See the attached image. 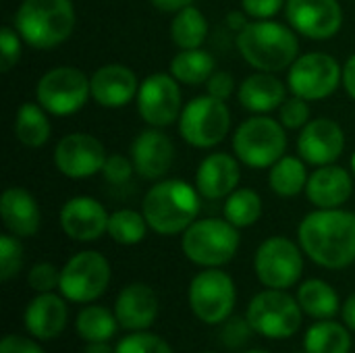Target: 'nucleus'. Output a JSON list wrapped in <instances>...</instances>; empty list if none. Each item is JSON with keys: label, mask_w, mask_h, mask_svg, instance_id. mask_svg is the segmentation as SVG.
Here are the masks:
<instances>
[{"label": "nucleus", "mask_w": 355, "mask_h": 353, "mask_svg": "<svg viewBox=\"0 0 355 353\" xmlns=\"http://www.w3.org/2000/svg\"><path fill=\"white\" fill-rule=\"evenodd\" d=\"M306 256L322 268L341 270L355 262V214L341 208H318L297 229Z\"/></svg>", "instance_id": "f257e3e1"}, {"label": "nucleus", "mask_w": 355, "mask_h": 353, "mask_svg": "<svg viewBox=\"0 0 355 353\" xmlns=\"http://www.w3.org/2000/svg\"><path fill=\"white\" fill-rule=\"evenodd\" d=\"M237 50L248 64L264 73L289 69L300 56V40L293 27L270 19L250 21L237 33Z\"/></svg>", "instance_id": "f03ea898"}, {"label": "nucleus", "mask_w": 355, "mask_h": 353, "mask_svg": "<svg viewBox=\"0 0 355 353\" xmlns=\"http://www.w3.org/2000/svg\"><path fill=\"white\" fill-rule=\"evenodd\" d=\"M200 198L196 185L181 179H166L150 187L141 202V212L154 233L179 235L198 221Z\"/></svg>", "instance_id": "7ed1b4c3"}, {"label": "nucleus", "mask_w": 355, "mask_h": 353, "mask_svg": "<svg viewBox=\"0 0 355 353\" xmlns=\"http://www.w3.org/2000/svg\"><path fill=\"white\" fill-rule=\"evenodd\" d=\"M12 27L31 48H56L73 33L75 6L71 0H23L15 12Z\"/></svg>", "instance_id": "20e7f679"}, {"label": "nucleus", "mask_w": 355, "mask_h": 353, "mask_svg": "<svg viewBox=\"0 0 355 353\" xmlns=\"http://www.w3.org/2000/svg\"><path fill=\"white\" fill-rule=\"evenodd\" d=\"M239 231L227 218H200L183 233V254L198 266L218 268L229 264L239 250Z\"/></svg>", "instance_id": "39448f33"}, {"label": "nucleus", "mask_w": 355, "mask_h": 353, "mask_svg": "<svg viewBox=\"0 0 355 353\" xmlns=\"http://www.w3.org/2000/svg\"><path fill=\"white\" fill-rule=\"evenodd\" d=\"M287 135L283 123L266 114L243 121L233 135V152L250 169H270L285 156Z\"/></svg>", "instance_id": "423d86ee"}, {"label": "nucleus", "mask_w": 355, "mask_h": 353, "mask_svg": "<svg viewBox=\"0 0 355 353\" xmlns=\"http://www.w3.org/2000/svg\"><path fill=\"white\" fill-rule=\"evenodd\" d=\"M248 320L252 329L266 339L293 337L304 318V310L297 298L285 293V289H264L248 306Z\"/></svg>", "instance_id": "0eeeda50"}, {"label": "nucleus", "mask_w": 355, "mask_h": 353, "mask_svg": "<svg viewBox=\"0 0 355 353\" xmlns=\"http://www.w3.org/2000/svg\"><path fill=\"white\" fill-rule=\"evenodd\" d=\"M231 129V112L225 100L210 94L198 96L183 106L179 117V133L193 148H214Z\"/></svg>", "instance_id": "6e6552de"}, {"label": "nucleus", "mask_w": 355, "mask_h": 353, "mask_svg": "<svg viewBox=\"0 0 355 353\" xmlns=\"http://www.w3.org/2000/svg\"><path fill=\"white\" fill-rule=\"evenodd\" d=\"M35 98L50 114L67 117L85 106L87 98H92V83L77 67H54L40 77Z\"/></svg>", "instance_id": "1a4fd4ad"}, {"label": "nucleus", "mask_w": 355, "mask_h": 353, "mask_svg": "<svg viewBox=\"0 0 355 353\" xmlns=\"http://www.w3.org/2000/svg\"><path fill=\"white\" fill-rule=\"evenodd\" d=\"M110 285V264L94 250H85L67 260L60 268L58 291L73 304H89L104 295Z\"/></svg>", "instance_id": "9d476101"}, {"label": "nucleus", "mask_w": 355, "mask_h": 353, "mask_svg": "<svg viewBox=\"0 0 355 353\" xmlns=\"http://www.w3.org/2000/svg\"><path fill=\"white\" fill-rule=\"evenodd\" d=\"M235 302V283L220 268H206L189 283V308L206 325H223L233 314Z\"/></svg>", "instance_id": "9b49d317"}, {"label": "nucleus", "mask_w": 355, "mask_h": 353, "mask_svg": "<svg viewBox=\"0 0 355 353\" xmlns=\"http://www.w3.org/2000/svg\"><path fill=\"white\" fill-rule=\"evenodd\" d=\"M343 83V67L324 52H308L295 58L289 67L287 85L293 96H300L308 102L324 100L337 92Z\"/></svg>", "instance_id": "f8f14e48"}, {"label": "nucleus", "mask_w": 355, "mask_h": 353, "mask_svg": "<svg viewBox=\"0 0 355 353\" xmlns=\"http://www.w3.org/2000/svg\"><path fill=\"white\" fill-rule=\"evenodd\" d=\"M258 281L268 289H289L304 273V258L300 248L287 237H268L260 243L254 258Z\"/></svg>", "instance_id": "ddd939ff"}, {"label": "nucleus", "mask_w": 355, "mask_h": 353, "mask_svg": "<svg viewBox=\"0 0 355 353\" xmlns=\"http://www.w3.org/2000/svg\"><path fill=\"white\" fill-rule=\"evenodd\" d=\"M137 110L139 117L150 127H168L179 121L183 112L181 87L173 75L154 73L139 83L137 92Z\"/></svg>", "instance_id": "4468645a"}, {"label": "nucleus", "mask_w": 355, "mask_h": 353, "mask_svg": "<svg viewBox=\"0 0 355 353\" xmlns=\"http://www.w3.org/2000/svg\"><path fill=\"white\" fill-rule=\"evenodd\" d=\"M285 15L295 33L308 40H331L343 25L339 0H287Z\"/></svg>", "instance_id": "2eb2a0df"}, {"label": "nucleus", "mask_w": 355, "mask_h": 353, "mask_svg": "<svg viewBox=\"0 0 355 353\" xmlns=\"http://www.w3.org/2000/svg\"><path fill=\"white\" fill-rule=\"evenodd\" d=\"M106 152L89 133H69L54 148V164L69 179H87L104 169Z\"/></svg>", "instance_id": "dca6fc26"}, {"label": "nucleus", "mask_w": 355, "mask_h": 353, "mask_svg": "<svg viewBox=\"0 0 355 353\" xmlns=\"http://www.w3.org/2000/svg\"><path fill=\"white\" fill-rule=\"evenodd\" d=\"M345 150V133L333 119H312L297 137V152L306 164H333Z\"/></svg>", "instance_id": "f3484780"}, {"label": "nucleus", "mask_w": 355, "mask_h": 353, "mask_svg": "<svg viewBox=\"0 0 355 353\" xmlns=\"http://www.w3.org/2000/svg\"><path fill=\"white\" fill-rule=\"evenodd\" d=\"M110 214L106 208L89 196H77L62 204L58 223L64 235L73 241H96L108 231Z\"/></svg>", "instance_id": "a211bd4d"}, {"label": "nucleus", "mask_w": 355, "mask_h": 353, "mask_svg": "<svg viewBox=\"0 0 355 353\" xmlns=\"http://www.w3.org/2000/svg\"><path fill=\"white\" fill-rule=\"evenodd\" d=\"M131 160L141 179L158 181L175 162V144L160 127L144 129L131 144Z\"/></svg>", "instance_id": "6ab92c4d"}, {"label": "nucleus", "mask_w": 355, "mask_h": 353, "mask_svg": "<svg viewBox=\"0 0 355 353\" xmlns=\"http://www.w3.org/2000/svg\"><path fill=\"white\" fill-rule=\"evenodd\" d=\"M89 83L94 102L104 108H123L137 98L139 92L135 73L121 62H110L96 69L89 77Z\"/></svg>", "instance_id": "aec40b11"}, {"label": "nucleus", "mask_w": 355, "mask_h": 353, "mask_svg": "<svg viewBox=\"0 0 355 353\" xmlns=\"http://www.w3.org/2000/svg\"><path fill=\"white\" fill-rule=\"evenodd\" d=\"M114 316L125 331H148L158 316L156 291L146 283L123 287L114 302Z\"/></svg>", "instance_id": "412c9836"}, {"label": "nucleus", "mask_w": 355, "mask_h": 353, "mask_svg": "<svg viewBox=\"0 0 355 353\" xmlns=\"http://www.w3.org/2000/svg\"><path fill=\"white\" fill-rule=\"evenodd\" d=\"M241 171L237 158L225 152L206 156L196 173V187L206 200H227L239 185Z\"/></svg>", "instance_id": "4be33fe9"}, {"label": "nucleus", "mask_w": 355, "mask_h": 353, "mask_svg": "<svg viewBox=\"0 0 355 353\" xmlns=\"http://www.w3.org/2000/svg\"><path fill=\"white\" fill-rule=\"evenodd\" d=\"M69 320V310L64 298L56 293H37L25 308L23 325L25 331L40 341L56 339Z\"/></svg>", "instance_id": "5701e85b"}, {"label": "nucleus", "mask_w": 355, "mask_h": 353, "mask_svg": "<svg viewBox=\"0 0 355 353\" xmlns=\"http://www.w3.org/2000/svg\"><path fill=\"white\" fill-rule=\"evenodd\" d=\"M354 191L349 173L337 164L318 166L306 185V196L316 208H341Z\"/></svg>", "instance_id": "b1692460"}, {"label": "nucleus", "mask_w": 355, "mask_h": 353, "mask_svg": "<svg viewBox=\"0 0 355 353\" xmlns=\"http://www.w3.org/2000/svg\"><path fill=\"white\" fill-rule=\"evenodd\" d=\"M0 216L15 237H33L40 229L42 214L35 198L23 187H8L0 198Z\"/></svg>", "instance_id": "393cba45"}, {"label": "nucleus", "mask_w": 355, "mask_h": 353, "mask_svg": "<svg viewBox=\"0 0 355 353\" xmlns=\"http://www.w3.org/2000/svg\"><path fill=\"white\" fill-rule=\"evenodd\" d=\"M285 94H287L285 83L279 77H275V73L258 71L243 79L237 98L245 110L256 114H266L281 108V104L285 102Z\"/></svg>", "instance_id": "a878e982"}, {"label": "nucleus", "mask_w": 355, "mask_h": 353, "mask_svg": "<svg viewBox=\"0 0 355 353\" xmlns=\"http://www.w3.org/2000/svg\"><path fill=\"white\" fill-rule=\"evenodd\" d=\"M52 133L48 110L37 102H25L19 106L15 117V135L27 148H42Z\"/></svg>", "instance_id": "bb28decb"}, {"label": "nucleus", "mask_w": 355, "mask_h": 353, "mask_svg": "<svg viewBox=\"0 0 355 353\" xmlns=\"http://www.w3.org/2000/svg\"><path fill=\"white\" fill-rule=\"evenodd\" d=\"M216 71V62L210 52L202 48L181 50L171 60V75L185 85H202Z\"/></svg>", "instance_id": "cd10ccee"}, {"label": "nucleus", "mask_w": 355, "mask_h": 353, "mask_svg": "<svg viewBox=\"0 0 355 353\" xmlns=\"http://www.w3.org/2000/svg\"><path fill=\"white\" fill-rule=\"evenodd\" d=\"M297 302L304 310V314L316 318V320H329L335 318L339 312V295L327 281L310 279L300 285Z\"/></svg>", "instance_id": "c85d7f7f"}, {"label": "nucleus", "mask_w": 355, "mask_h": 353, "mask_svg": "<svg viewBox=\"0 0 355 353\" xmlns=\"http://www.w3.org/2000/svg\"><path fill=\"white\" fill-rule=\"evenodd\" d=\"M308 179L310 175L306 171V162L297 156H283L270 166L268 173L270 189L281 198H295L306 191Z\"/></svg>", "instance_id": "c756f323"}, {"label": "nucleus", "mask_w": 355, "mask_h": 353, "mask_svg": "<svg viewBox=\"0 0 355 353\" xmlns=\"http://www.w3.org/2000/svg\"><path fill=\"white\" fill-rule=\"evenodd\" d=\"M306 353H349L352 352V335L347 327L335 322L333 318L320 320L308 329L304 337Z\"/></svg>", "instance_id": "7c9ffc66"}, {"label": "nucleus", "mask_w": 355, "mask_h": 353, "mask_svg": "<svg viewBox=\"0 0 355 353\" xmlns=\"http://www.w3.org/2000/svg\"><path fill=\"white\" fill-rule=\"evenodd\" d=\"M171 37L179 50L202 48L208 37V21L204 12L193 4L175 12V19L171 23Z\"/></svg>", "instance_id": "2f4dec72"}, {"label": "nucleus", "mask_w": 355, "mask_h": 353, "mask_svg": "<svg viewBox=\"0 0 355 353\" xmlns=\"http://www.w3.org/2000/svg\"><path fill=\"white\" fill-rule=\"evenodd\" d=\"M119 320L114 312H110L104 306H87L77 314L75 320V331L77 335L92 343V341H110L116 335Z\"/></svg>", "instance_id": "473e14b6"}, {"label": "nucleus", "mask_w": 355, "mask_h": 353, "mask_svg": "<svg viewBox=\"0 0 355 353\" xmlns=\"http://www.w3.org/2000/svg\"><path fill=\"white\" fill-rule=\"evenodd\" d=\"M262 198L258 196V191L254 189H248V187H241V189H235L227 200H225V218L235 225L237 229H245V227H252L260 221L262 216Z\"/></svg>", "instance_id": "72a5a7b5"}, {"label": "nucleus", "mask_w": 355, "mask_h": 353, "mask_svg": "<svg viewBox=\"0 0 355 353\" xmlns=\"http://www.w3.org/2000/svg\"><path fill=\"white\" fill-rule=\"evenodd\" d=\"M148 227L150 225H148L144 212L123 208V210H116L110 214L106 233L110 235L112 241H116L121 246H137L139 241H144Z\"/></svg>", "instance_id": "f704fd0d"}, {"label": "nucleus", "mask_w": 355, "mask_h": 353, "mask_svg": "<svg viewBox=\"0 0 355 353\" xmlns=\"http://www.w3.org/2000/svg\"><path fill=\"white\" fill-rule=\"evenodd\" d=\"M114 353H175L173 347L158 335L148 331H133L119 341Z\"/></svg>", "instance_id": "c9c22d12"}, {"label": "nucleus", "mask_w": 355, "mask_h": 353, "mask_svg": "<svg viewBox=\"0 0 355 353\" xmlns=\"http://www.w3.org/2000/svg\"><path fill=\"white\" fill-rule=\"evenodd\" d=\"M23 266V246L19 237L6 233L0 237V279L10 281Z\"/></svg>", "instance_id": "e433bc0d"}, {"label": "nucleus", "mask_w": 355, "mask_h": 353, "mask_svg": "<svg viewBox=\"0 0 355 353\" xmlns=\"http://www.w3.org/2000/svg\"><path fill=\"white\" fill-rule=\"evenodd\" d=\"M310 106L308 100L293 96L289 100H285L279 108V121L283 123L285 129H304L312 119H310Z\"/></svg>", "instance_id": "4c0bfd02"}, {"label": "nucleus", "mask_w": 355, "mask_h": 353, "mask_svg": "<svg viewBox=\"0 0 355 353\" xmlns=\"http://www.w3.org/2000/svg\"><path fill=\"white\" fill-rule=\"evenodd\" d=\"M27 285L37 293H52L60 285V270L50 262H37L27 273Z\"/></svg>", "instance_id": "58836bf2"}, {"label": "nucleus", "mask_w": 355, "mask_h": 353, "mask_svg": "<svg viewBox=\"0 0 355 353\" xmlns=\"http://www.w3.org/2000/svg\"><path fill=\"white\" fill-rule=\"evenodd\" d=\"M252 333H256V331L252 329L248 316H245V318H241V316H233V318H231V316H229V318L223 322L220 341H223L225 347L237 350V347H241V345L248 343V339L252 337Z\"/></svg>", "instance_id": "ea45409f"}, {"label": "nucleus", "mask_w": 355, "mask_h": 353, "mask_svg": "<svg viewBox=\"0 0 355 353\" xmlns=\"http://www.w3.org/2000/svg\"><path fill=\"white\" fill-rule=\"evenodd\" d=\"M21 35L15 27L4 25L0 29V69L8 73L21 58Z\"/></svg>", "instance_id": "a19ab883"}, {"label": "nucleus", "mask_w": 355, "mask_h": 353, "mask_svg": "<svg viewBox=\"0 0 355 353\" xmlns=\"http://www.w3.org/2000/svg\"><path fill=\"white\" fill-rule=\"evenodd\" d=\"M133 171H135V164L131 158H127L123 154H112V156H106L102 175L112 185H125V183H129Z\"/></svg>", "instance_id": "79ce46f5"}, {"label": "nucleus", "mask_w": 355, "mask_h": 353, "mask_svg": "<svg viewBox=\"0 0 355 353\" xmlns=\"http://www.w3.org/2000/svg\"><path fill=\"white\" fill-rule=\"evenodd\" d=\"M287 4V0H241V8L252 19H272Z\"/></svg>", "instance_id": "37998d69"}, {"label": "nucleus", "mask_w": 355, "mask_h": 353, "mask_svg": "<svg viewBox=\"0 0 355 353\" xmlns=\"http://www.w3.org/2000/svg\"><path fill=\"white\" fill-rule=\"evenodd\" d=\"M206 89H208L210 96L227 102L233 96V92H235V79L227 71H214L212 77L206 81Z\"/></svg>", "instance_id": "c03bdc74"}, {"label": "nucleus", "mask_w": 355, "mask_h": 353, "mask_svg": "<svg viewBox=\"0 0 355 353\" xmlns=\"http://www.w3.org/2000/svg\"><path fill=\"white\" fill-rule=\"evenodd\" d=\"M0 353H44V350L33 343V339L21 335H6L0 343Z\"/></svg>", "instance_id": "a18cd8bd"}, {"label": "nucleus", "mask_w": 355, "mask_h": 353, "mask_svg": "<svg viewBox=\"0 0 355 353\" xmlns=\"http://www.w3.org/2000/svg\"><path fill=\"white\" fill-rule=\"evenodd\" d=\"M343 87L355 100V54H352L343 64Z\"/></svg>", "instance_id": "49530a36"}, {"label": "nucleus", "mask_w": 355, "mask_h": 353, "mask_svg": "<svg viewBox=\"0 0 355 353\" xmlns=\"http://www.w3.org/2000/svg\"><path fill=\"white\" fill-rule=\"evenodd\" d=\"M158 10L162 12H179L183 10L185 6H191L193 0H150Z\"/></svg>", "instance_id": "de8ad7c7"}, {"label": "nucleus", "mask_w": 355, "mask_h": 353, "mask_svg": "<svg viewBox=\"0 0 355 353\" xmlns=\"http://www.w3.org/2000/svg\"><path fill=\"white\" fill-rule=\"evenodd\" d=\"M248 12L245 10H231L229 15H227V25H229V29H233V31H243L248 25H250V21H248Z\"/></svg>", "instance_id": "09e8293b"}, {"label": "nucleus", "mask_w": 355, "mask_h": 353, "mask_svg": "<svg viewBox=\"0 0 355 353\" xmlns=\"http://www.w3.org/2000/svg\"><path fill=\"white\" fill-rule=\"evenodd\" d=\"M341 314H343V322L349 327V331H355V293H352L345 300V304L341 308Z\"/></svg>", "instance_id": "8fccbe9b"}, {"label": "nucleus", "mask_w": 355, "mask_h": 353, "mask_svg": "<svg viewBox=\"0 0 355 353\" xmlns=\"http://www.w3.org/2000/svg\"><path fill=\"white\" fill-rule=\"evenodd\" d=\"M81 353H114V347L108 341H92L83 347Z\"/></svg>", "instance_id": "3c124183"}, {"label": "nucleus", "mask_w": 355, "mask_h": 353, "mask_svg": "<svg viewBox=\"0 0 355 353\" xmlns=\"http://www.w3.org/2000/svg\"><path fill=\"white\" fill-rule=\"evenodd\" d=\"M245 353H270V352H264V350H252V352H245Z\"/></svg>", "instance_id": "603ef678"}, {"label": "nucleus", "mask_w": 355, "mask_h": 353, "mask_svg": "<svg viewBox=\"0 0 355 353\" xmlns=\"http://www.w3.org/2000/svg\"><path fill=\"white\" fill-rule=\"evenodd\" d=\"M352 171H354V175H355V154L352 156Z\"/></svg>", "instance_id": "864d4df0"}, {"label": "nucleus", "mask_w": 355, "mask_h": 353, "mask_svg": "<svg viewBox=\"0 0 355 353\" xmlns=\"http://www.w3.org/2000/svg\"><path fill=\"white\" fill-rule=\"evenodd\" d=\"M202 353H216V352H202Z\"/></svg>", "instance_id": "5fc2aeb1"}]
</instances>
